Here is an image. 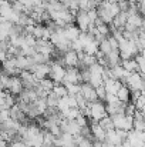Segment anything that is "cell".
Returning <instances> with one entry per match:
<instances>
[{
  "mask_svg": "<svg viewBox=\"0 0 145 147\" xmlns=\"http://www.w3.org/2000/svg\"><path fill=\"white\" fill-rule=\"evenodd\" d=\"M144 74L138 73V71H131L128 76H127V80H125V86L130 89V92H134V90H140V92H144Z\"/></svg>",
  "mask_w": 145,
  "mask_h": 147,
  "instance_id": "obj_1",
  "label": "cell"
},
{
  "mask_svg": "<svg viewBox=\"0 0 145 147\" xmlns=\"http://www.w3.org/2000/svg\"><path fill=\"white\" fill-rule=\"evenodd\" d=\"M50 64V71H48V77L54 82V83H61L64 80V74H65V67L63 64H58L53 60L48 61Z\"/></svg>",
  "mask_w": 145,
  "mask_h": 147,
  "instance_id": "obj_2",
  "label": "cell"
},
{
  "mask_svg": "<svg viewBox=\"0 0 145 147\" xmlns=\"http://www.w3.org/2000/svg\"><path fill=\"white\" fill-rule=\"evenodd\" d=\"M74 23L80 29V32H87V30H90V29L94 27V24H91V22L88 19L87 11H83V10H78L77 11V14L74 16Z\"/></svg>",
  "mask_w": 145,
  "mask_h": 147,
  "instance_id": "obj_3",
  "label": "cell"
},
{
  "mask_svg": "<svg viewBox=\"0 0 145 147\" xmlns=\"http://www.w3.org/2000/svg\"><path fill=\"white\" fill-rule=\"evenodd\" d=\"M87 106L90 107V111H91V116H90L91 120L98 121L100 119H102L104 116H107V113H105V104H104L101 100L91 101V103H88Z\"/></svg>",
  "mask_w": 145,
  "mask_h": 147,
  "instance_id": "obj_4",
  "label": "cell"
},
{
  "mask_svg": "<svg viewBox=\"0 0 145 147\" xmlns=\"http://www.w3.org/2000/svg\"><path fill=\"white\" fill-rule=\"evenodd\" d=\"M19 77H20V80H21L24 89H34V87L37 86V83H39V80H37V79L33 76V73L29 71V70H21L20 74H19Z\"/></svg>",
  "mask_w": 145,
  "mask_h": 147,
  "instance_id": "obj_5",
  "label": "cell"
},
{
  "mask_svg": "<svg viewBox=\"0 0 145 147\" xmlns=\"http://www.w3.org/2000/svg\"><path fill=\"white\" fill-rule=\"evenodd\" d=\"M74 83V84H80L81 79H80V71L77 67H65V74H64V80L61 83Z\"/></svg>",
  "mask_w": 145,
  "mask_h": 147,
  "instance_id": "obj_6",
  "label": "cell"
},
{
  "mask_svg": "<svg viewBox=\"0 0 145 147\" xmlns=\"http://www.w3.org/2000/svg\"><path fill=\"white\" fill-rule=\"evenodd\" d=\"M80 94L86 98L88 103L98 100V97H97V94H96V89L91 87L88 83H80Z\"/></svg>",
  "mask_w": 145,
  "mask_h": 147,
  "instance_id": "obj_7",
  "label": "cell"
},
{
  "mask_svg": "<svg viewBox=\"0 0 145 147\" xmlns=\"http://www.w3.org/2000/svg\"><path fill=\"white\" fill-rule=\"evenodd\" d=\"M23 83L20 80L19 76H10V83H9V87H7V92L13 96H19L21 92H23Z\"/></svg>",
  "mask_w": 145,
  "mask_h": 147,
  "instance_id": "obj_8",
  "label": "cell"
},
{
  "mask_svg": "<svg viewBox=\"0 0 145 147\" xmlns=\"http://www.w3.org/2000/svg\"><path fill=\"white\" fill-rule=\"evenodd\" d=\"M30 71L33 73V76L37 80H41L44 77H48V71H50V64L48 63H43V64H34Z\"/></svg>",
  "mask_w": 145,
  "mask_h": 147,
  "instance_id": "obj_9",
  "label": "cell"
},
{
  "mask_svg": "<svg viewBox=\"0 0 145 147\" xmlns=\"http://www.w3.org/2000/svg\"><path fill=\"white\" fill-rule=\"evenodd\" d=\"M78 63V54L74 50H67L65 53H63V64L64 67H76Z\"/></svg>",
  "mask_w": 145,
  "mask_h": 147,
  "instance_id": "obj_10",
  "label": "cell"
},
{
  "mask_svg": "<svg viewBox=\"0 0 145 147\" xmlns=\"http://www.w3.org/2000/svg\"><path fill=\"white\" fill-rule=\"evenodd\" d=\"M121 84L122 83L120 80H115V79H111V77H107V79L102 80V86H104V89L108 94H115Z\"/></svg>",
  "mask_w": 145,
  "mask_h": 147,
  "instance_id": "obj_11",
  "label": "cell"
},
{
  "mask_svg": "<svg viewBox=\"0 0 145 147\" xmlns=\"http://www.w3.org/2000/svg\"><path fill=\"white\" fill-rule=\"evenodd\" d=\"M90 130H91V136L94 137V140H98V142H104V140H105V130H104L97 121L91 120V123H90Z\"/></svg>",
  "mask_w": 145,
  "mask_h": 147,
  "instance_id": "obj_12",
  "label": "cell"
},
{
  "mask_svg": "<svg viewBox=\"0 0 145 147\" xmlns=\"http://www.w3.org/2000/svg\"><path fill=\"white\" fill-rule=\"evenodd\" d=\"M64 34H65V37L70 40V42H73V40H76L77 37H78V34H80V29L74 24V23H70V24H67L64 29Z\"/></svg>",
  "mask_w": 145,
  "mask_h": 147,
  "instance_id": "obj_13",
  "label": "cell"
},
{
  "mask_svg": "<svg viewBox=\"0 0 145 147\" xmlns=\"http://www.w3.org/2000/svg\"><path fill=\"white\" fill-rule=\"evenodd\" d=\"M111 117V121H112V126L115 130H124V126H125V114H114V116H110Z\"/></svg>",
  "mask_w": 145,
  "mask_h": 147,
  "instance_id": "obj_14",
  "label": "cell"
},
{
  "mask_svg": "<svg viewBox=\"0 0 145 147\" xmlns=\"http://www.w3.org/2000/svg\"><path fill=\"white\" fill-rule=\"evenodd\" d=\"M115 96H117V98H118V100L128 103V101H130V89H128L125 84H121V86H120V89L117 90Z\"/></svg>",
  "mask_w": 145,
  "mask_h": 147,
  "instance_id": "obj_15",
  "label": "cell"
},
{
  "mask_svg": "<svg viewBox=\"0 0 145 147\" xmlns=\"http://www.w3.org/2000/svg\"><path fill=\"white\" fill-rule=\"evenodd\" d=\"M120 64H121L127 71H130V73H131V71H138V66H137L134 57H132V59H122Z\"/></svg>",
  "mask_w": 145,
  "mask_h": 147,
  "instance_id": "obj_16",
  "label": "cell"
},
{
  "mask_svg": "<svg viewBox=\"0 0 145 147\" xmlns=\"http://www.w3.org/2000/svg\"><path fill=\"white\" fill-rule=\"evenodd\" d=\"M57 110L61 113V116L63 117H65V114H67V111H68V103H67V98H65V96L64 97H60L58 98V101H57Z\"/></svg>",
  "mask_w": 145,
  "mask_h": 147,
  "instance_id": "obj_17",
  "label": "cell"
},
{
  "mask_svg": "<svg viewBox=\"0 0 145 147\" xmlns=\"http://www.w3.org/2000/svg\"><path fill=\"white\" fill-rule=\"evenodd\" d=\"M57 97H64V96H67V89H65V86L63 84V83H54V86H53V90H51Z\"/></svg>",
  "mask_w": 145,
  "mask_h": 147,
  "instance_id": "obj_18",
  "label": "cell"
},
{
  "mask_svg": "<svg viewBox=\"0 0 145 147\" xmlns=\"http://www.w3.org/2000/svg\"><path fill=\"white\" fill-rule=\"evenodd\" d=\"M39 86L44 90V92H47L50 93L51 90H53V86H54V82L50 79V77H44V79H41V80H39Z\"/></svg>",
  "mask_w": 145,
  "mask_h": 147,
  "instance_id": "obj_19",
  "label": "cell"
},
{
  "mask_svg": "<svg viewBox=\"0 0 145 147\" xmlns=\"http://www.w3.org/2000/svg\"><path fill=\"white\" fill-rule=\"evenodd\" d=\"M91 9H96V4L93 0H78V10L88 11Z\"/></svg>",
  "mask_w": 145,
  "mask_h": 147,
  "instance_id": "obj_20",
  "label": "cell"
},
{
  "mask_svg": "<svg viewBox=\"0 0 145 147\" xmlns=\"http://www.w3.org/2000/svg\"><path fill=\"white\" fill-rule=\"evenodd\" d=\"M97 50H98V43L96 40H91V42H88L87 45L83 46V51L87 53V54H96Z\"/></svg>",
  "mask_w": 145,
  "mask_h": 147,
  "instance_id": "obj_21",
  "label": "cell"
},
{
  "mask_svg": "<svg viewBox=\"0 0 145 147\" xmlns=\"http://www.w3.org/2000/svg\"><path fill=\"white\" fill-rule=\"evenodd\" d=\"M105 131L107 130H111V129H114V126H112V121H111V117L110 116H104L102 119H100L98 121H97Z\"/></svg>",
  "mask_w": 145,
  "mask_h": 147,
  "instance_id": "obj_22",
  "label": "cell"
},
{
  "mask_svg": "<svg viewBox=\"0 0 145 147\" xmlns=\"http://www.w3.org/2000/svg\"><path fill=\"white\" fill-rule=\"evenodd\" d=\"M67 89V94H71V96H76L80 93V84H74V83H63Z\"/></svg>",
  "mask_w": 145,
  "mask_h": 147,
  "instance_id": "obj_23",
  "label": "cell"
},
{
  "mask_svg": "<svg viewBox=\"0 0 145 147\" xmlns=\"http://www.w3.org/2000/svg\"><path fill=\"white\" fill-rule=\"evenodd\" d=\"M132 103H134V106H135V109H137V110L144 111V107H145V96H144V93H142V94H140V96L135 98Z\"/></svg>",
  "mask_w": 145,
  "mask_h": 147,
  "instance_id": "obj_24",
  "label": "cell"
},
{
  "mask_svg": "<svg viewBox=\"0 0 145 147\" xmlns=\"http://www.w3.org/2000/svg\"><path fill=\"white\" fill-rule=\"evenodd\" d=\"M57 101H58V97L53 93V92H50L47 96H46V103H47V107H55L57 106Z\"/></svg>",
  "mask_w": 145,
  "mask_h": 147,
  "instance_id": "obj_25",
  "label": "cell"
},
{
  "mask_svg": "<svg viewBox=\"0 0 145 147\" xmlns=\"http://www.w3.org/2000/svg\"><path fill=\"white\" fill-rule=\"evenodd\" d=\"M96 30L100 33V34H102V36H110V26L108 24H105V23H101V24H98L96 26Z\"/></svg>",
  "mask_w": 145,
  "mask_h": 147,
  "instance_id": "obj_26",
  "label": "cell"
},
{
  "mask_svg": "<svg viewBox=\"0 0 145 147\" xmlns=\"http://www.w3.org/2000/svg\"><path fill=\"white\" fill-rule=\"evenodd\" d=\"M78 114H80V110H78L77 107H70L68 111H67V114H65V119H68V120H76V119L78 117Z\"/></svg>",
  "mask_w": 145,
  "mask_h": 147,
  "instance_id": "obj_27",
  "label": "cell"
},
{
  "mask_svg": "<svg viewBox=\"0 0 145 147\" xmlns=\"http://www.w3.org/2000/svg\"><path fill=\"white\" fill-rule=\"evenodd\" d=\"M88 84L91 86V87H98V86H101L102 84V77L101 76H90V80H88Z\"/></svg>",
  "mask_w": 145,
  "mask_h": 147,
  "instance_id": "obj_28",
  "label": "cell"
},
{
  "mask_svg": "<svg viewBox=\"0 0 145 147\" xmlns=\"http://www.w3.org/2000/svg\"><path fill=\"white\" fill-rule=\"evenodd\" d=\"M135 111H137V109H135L134 103L128 101V103H127V106H125V109H124V114H125V116H134V113H135Z\"/></svg>",
  "mask_w": 145,
  "mask_h": 147,
  "instance_id": "obj_29",
  "label": "cell"
},
{
  "mask_svg": "<svg viewBox=\"0 0 145 147\" xmlns=\"http://www.w3.org/2000/svg\"><path fill=\"white\" fill-rule=\"evenodd\" d=\"M74 121H76V123H77V124H78L80 127H84V126H87V124H90V123H88V119H87L86 116H83L81 113L78 114V117H77V119H76Z\"/></svg>",
  "mask_w": 145,
  "mask_h": 147,
  "instance_id": "obj_30",
  "label": "cell"
},
{
  "mask_svg": "<svg viewBox=\"0 0 145 147\" xmlns=\"http://www.w3.org/2000/svg\"><path fill=\"white\" fill-rule=\"evenodd\" d=\"M96 94H97V97H98V100L104 101L107 92H105V89H104V86H102V84H101V86H98V87H96Z\"/></svg>",
  "mask_w": 145,
  "mask_h": 147,
  "instance_id": "obj_31",
  "label": "cell"
},
{
  "mask_svg": "<svg viewBox=\"0 0 145 147\" xmlns=\"http://www.w3.org/2000/svg\"><path fill=\"white\" fill-rule=\"evenodd\" d=\"M9 147H27V146H26V143L21 139H14V140H11L9 143Z\"/></svg>",
  "mask_w": 145,
  "mask_h": 147,
  "instance_id": "obj_32",
  "label": "cell"
},
{
  "mask_svg": "<svg viewBox=\"0 0 145 147\" xmlns=\"http://www.w3.org/2000/svg\"><path fill=\"white\" fill-rule=\"evenodd\" d=\"M0 147H9V143L3 139H0Z\"/></svg>",
  "mask_w": 145,
  "mask_h": 147,
  "instance_id": "obj_33",
  "label": "cell"
},
{
  "mask_svg": "<svg viewBox=\"0 0 145 147\" xmlns=\"http://www.w3.org/2000/svg\"><path fill=\"white\" fill-rule=\"evenodd\" d=\"M114 147H122V144H114Z\"/></svg>",
  "mask_w": 145,
  "mask_h": 147,
  "instance_id": "obj_34",
  "label": "cell"
},
{
  "mask_svg": "<svg viewBox=\"0 0 145 147\" xmlns=\"http://www.w3.org/2000/svg\"><path fill=\"white\" fill-rule=\"evenodd\" d=\"M53 147H57V146H53Z\"/></svg>",
  "mask_w": 145,
  "mask_h": 147,
  "instance_id": "obj_35",
  "label": "cell"
}]
</instances>
